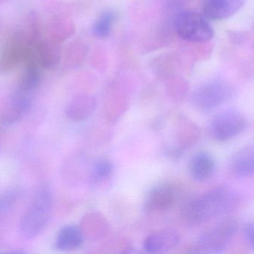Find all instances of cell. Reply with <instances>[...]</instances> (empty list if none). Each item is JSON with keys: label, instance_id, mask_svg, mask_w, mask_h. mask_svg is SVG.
<instances>
[{"label": "cell", "instance_id": "5b68a950", "mask_svg": "<svg viewBox=\"0 0 254 254\" xmlns=\"http://www.w3.org/2000/svg\"><path fill=\"white\" fill-rule=\"evenodd\" d=\"M233 95L230 84L221 80L205 83L193 93L192 102L198 111L209 112L225 103Z\"/></svg>", "mask_w": 254, "mask_h": 254}, {"label": "cell", "instance_id": "d6986e66", "mask_svg": "<svg viewBox=\"0 0 254 254\" xmlns=\"http://www.w3.org/2000/svg\"><path fill=\"white\" fill-rule=\"evenodd\" d=\"M114 172V164L107 158L96 160L93 164L91 178L94 182L102 183L109 179Z\"/></svg>", "mask_w": 254, "mask_h": 254}, {"label": "cell", "instance_id": "7c38bea8", "mask_svg": "<svg viewBox=\"0 0 254 254\" xmlns=\"http://www.w3.org/2000/svg\"><path fill=\"white\" fill-rule=\"evenodd\" d=\"M216 167L215 159L207 152H199L190 161L191 178L198 182L208 181L214 175Z\"/></svg>", "mask_w": 254, "mask_h": 254}, {"label": "cell", "instance_id": "6da1fadb", "mask_svg": "<svg viewBox=\"0 0 254 254\" xmlns=\"http://www.w3.org/2000/svg\"><path fill=\"white\" fill-rule=\"evenodd\" d=\"M240 201V194L236 190L216 187L188 200L183 207L182 216L187 224L198 225L233 212Z\"/></svg>", "mask_w": 254, "mask_h": 254}, {"label": "cell", "instance_id": "8fae6325", "mask_svg": "<svg viewBox=\"0 0 254 254\" xmlns=\"http://www.w3.org/2000/svg\"><path fill=\"white\" fill-rule=\"evenodd\" d=\"M230 173L236 178L252 177L254 172V148L248 145L241 148L230 159Z\"/></svg>", "mask_w": 254, "mask_h": 254}, {"label": "cell", "instance_id": "8992f818", "mask_svg": "<svg viewBox=\"0 0 254 254\" xmlns=\"http://www.w3.org/2000/svg\"><path fill=\"white\" fill-rule=\"evenodd\" d=\"M248 126V120L236 110L223 111L214 119L211 133L215 140L224 142L242 133Z\"/></svg>", "mask_w": 254, "mask_h": 254}, {"label": "cell", "instance_id": "e0dca14e", "mask_svg": "<svg viewBox=\"0 0 254 254\" xmlns=\"http://www.w3.org/2000/svg\"><path fill=\"white\" fill-rule=\"evenodd\" d=\"M84 237L90 240H96L106 234L108 224L106 219L99 213H90L84 217L80 227Z\"/></svg>", "mask_w": 254, "mask_h": 254}, {"label": "cell", "instance_id": "30bf717a", "mask_svg": "<svg viewBox=\"0 0 254 254\" xmlns=\"http://www.w3.org/2000/svg\"><path fill=\"white\" fill-rule=\"evenodd\" d=\"M181 241V236L172 229L160 230L145 239L144 248L149 254H163L174 249Z\"/></svg>", "mask_w": 254, "mask_h": 254}, {"label": "cell", "instance_id": "9c48e42d", "mask_svg": "<svg viewBox=\"0 0 254 254\" xmlns=\"http://www.w3.org/2000/svg\"><path fill=\"white\" fill-rule=\"evenodd\" d=\"M245 0H203V15L207 20H221L232 17L243 6Z\"/></svg>", "mask_w": 254, "mask_h": 254}, {"label": "cell", "instance_id": "ac0fdd59", "mask_svg": "<svg viewBox=\"0 0 254 254\" xmlns=\"http://www.w3.org/2000/svg\"><path fill=\"white\" fill-rule=\"evenodd\" d=\"M115 14L111 11L102 13L95 23L93 28V33L99 39H105L109 36L115 21Z\"/></svg>", "mask_w": 254, "mask_h": 254}, {"label": "cell", "instance_id": "5bb4252c", "mask_svg": "<svg viewBox=\"0 0 254 254\" xmlns=\"http://www.w3.org/2000/svg\"><path fill=\"white\" fill-rule=\"evenodd\" d=\"M58 44L59 43L50 40L40 41L37 44V61L45 69H53L59 66L61 51Z\"/></svg>", "mask_w": 254, "mask_h": 254}, {"label": "cell", "instance_id": "44dd1931", "mask_svg": "<svg viewBox=\"0 0 254 254\" xmlns=\"http://www.w3.org/2000/svg\"><path fill=\"white\" fill-rule=\"evenodd\" d=\"M254 227L253 223L246 224L245 228H244V234H245V239L252 248H254Z\"/></svg>", "mask_w": 254, "mask_h": 254}, {"label": "cell", "instance_id": "2e32d148", "mask_svg": "<svg viewBox=\"0 0 254 254\" xmlns=\"http://www.w3.org/2000/svg\"><path fill=\"white\" fill-rule=\"evenodd\" d=\"M84 238L79 227L75 225L66 226L58 234L56 247L60 251H72L82 245Z\"/></svg>", "mask_w": 254, "mask_h": 254}, {"label": "cell", "instance_id": "9a60e30c", "mask_svg": "<svg viewBox=\"0 0 254 254\" xmlns=\"http://www.w3.org/2000/svg\"><path fill=\"white\" fill-rule=\"evenodd\" d=\"M177 127L178 151L181 153L197 142L200 137V130L194 123L187 119H181Z\"/></svg>", "mask_w": 254, "mask_h": 254}, {"label": "cell", "instance_id": "277c9868", "mask_svg": "<svg viewBox=\"0 0 254 254\" xmlns=\"http://www.w3.org/2000/svg\"><path fill=\"white\" fill-rule=\"evenodd\" d=\"M175 31L184 41L204 43L213 38V29L207 19L194 11H182L176 16L174 22Z\"/></svg>", "mask_w": 254, "mask_h": 254}, {"label": "cell", "instance_id": "3957f363", "mask_svg": "<svg viewBox=\"0 0 254 254\" xmlns=\"http://www.w3.org/2000/svg\"><path fill=\"white\" fill-rule=\"evenodd\" d=\"M239 224L233 218H226L215 227L200 235L194 245V252L218 254L227 249L237 233Z\"/></svg>", "mask_w": 254, "mask_h": 254}, {"label": "cell", "instance_id": "ba28073f", "mask_svg": "<svg viewBox=\"0 0 254 254\" xmlns=\"http://www.w3.org/2000/svg\"><path fill=\"white\" fill-rule=\"evenodd\" d=\"M176 196L175 189L172 185L160 184L148 193L145 201V209L149 212H166L175 204Z\"/></svg>", "mask_w": 254, "mask_h": 254}, {"label": "cell", "instance_id": "ffe728a7", "mask_svg": "<svg viewBox=\"0 0 254 254\" xmlns=\"http://www.w3.org/2000/svg\"><path fill=\"white\" fill-rule=\"evenodd\" d=\"M73 25L67 20L54 21L51 27V40L59 43L69 38L73 33Z\"/></svg>", "mask_w": 254, "mask_h": 254}, {"label": "cell", "instance_id": "4fadbf2b", "mask_svg": "<svg viewBox=\"0 0 254 254\" xmlns=\"http://www.w3.org/2000/svg\"><path fill=\"white\" fill-rule=\"evenodd\" d=\"M96 108L94 97L87 95L77 96L66 107V114L72 121L79 122L88 118Z\"/></svg>", "mask_w": 254, "mask_h": 254}, {"label": "cell", "instance_id": "52a82bcc", "mask_svg": "<svg viewBox=\"0 0 254 254\" xmlns=\"http://www.w3.org/2000/svg\"><path fill=\"white\" fill-rule=\"evenodd\" d=\"M31 50L28 47V41L17 34L13 37L6 48L0 56V72H8L26 60Z\"/></svg>", "mask_w": 254, "mask_h": 254}, {"label": "cell", "instance_id": "7a4b0ae2", "mask_svg": "<svg viewBox=\"0 0 254 254\" xmlns=\"http://www.w3.org/2000/svg\"><path fill=\"white\" fill-rule=\"evenodd\" d=\"M53 207V194L48 184H43L35 191L30 206L20 221V231L27 239L39 236L47 227Z\"/></svg>", "mask_w": 254, "mask_h": 254}]
</instances>
